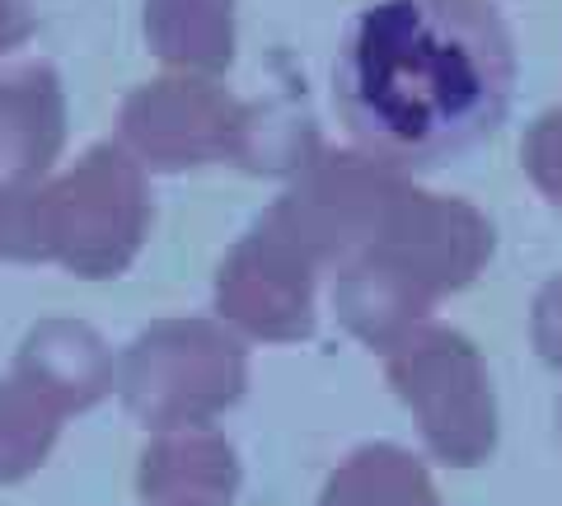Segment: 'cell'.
<instances>
[{"instance_id": "1", "label": "cell", "mask_w": 562, "mask_h": 506, "mask_svg": "<svg viewBox=\"0 0 562 506\" xmlns=\"http://www.w3.org/2000/svg\"><path fill=\"white\" fill-rule=\"evenodd\" d=\"M512 76V43L483 0H371L342 33L333 99L366 146L436 165L497 127Z\"/></svg>"}]
</instances>
